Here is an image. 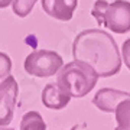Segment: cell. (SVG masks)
Wrapping results in <instances>:
<instances>
[{
    "label": "cell",
    "instance_id": "cell-1",
    "mask_svg": "<svg viewBox=\"0 0 130 130\" xmlns=\"http://www.w3.org/2000/svg\"><path fill=\"white\" fill-rule=\"evenodd\" d=\"M74 59L88 64L100 78L117 75L121 70V54L110 33L101 29H87L72 42Z\"/></svg>",
    "mask_w": 130,
    "mask_h": 130
},
{
    "label": "cell",
    "instance_id": "cell-2",
    "mask_svg": "<svg viewBox=\"0 0 130 130\" xmlns=\"http://www.w3.org/2000/svg\"><path fill=\"white\" fill-rule=\"evenodd\" d=\"M98 78V74L88 64L78 59L62 65L56 72V83L75 98H83L91 93Z\"/></svg>",
    "mask_w": 130,
    "mask_h": 130
},
{
    "label": "cell",
    "instance_id": "cell-3",
    "mask_svg": "<svg viewBox=\"0 0 130 130\" xmlns=\"http://www.w3.org/2000/svg\"><path fill=\"white\" fill-rule=\"evenodd\" d=\"M91 14L98 25L106 26L113 33L130 32V2L114 0L108 3L107 0H95Z\"/></svg>",
    "mask_w": 130,
    "mask_h": 130
},
{
    "label": "cell",
    "instance_id": "cell-4",
    "mask_svg": "<svg viewBox=\"0 0 130 130\" xmlns=\"http://www.w3.org/2000/svg\"><path fill=\"white\" fill-rule=\"evenodd\" d=\"M62 65L64 59L58 52L49 49H36L26 56L23 67L29 75L38 78H48L55 75Z\"/></svg>",
    "mask_w": 130,
    "mask_h": 130
},
{
    "label": "cell",
    "instance_id": "cell-5",
    "mask_svg": "<svg viewBox=\"0 0 130 130\" xmlns=\"http://www.w3.org/2000/svg\"><path fill=\"white\" fill-rule=\"evenodd\" d=\"M18 94L19 85L14 77L9 74L0 83V126H9L12 123Z\"/></svg>",
    "mask_w": 130,
    "mask_h": 130
},
{
    "label": "cell",
    "instance_id": "cell-6",
    "mask_svg": "<svg viewBox=\"0 0 130 130\" xmlns=\"http://www.w3.org/2000/svg\"><path fill=\"white\" fill-rule=\"evenodd\" d=\"M41 5L49 18L68 22L74 16L78 0H41Z\"/></svg>",
    "mask_w": 130,
    "mask_h": 130
},
{
    "label": "cell",
    "instance_id": "cell-7",
    "mask_svg": "<svg viewBox=\"0 0 130 130\" xmlns=\"http://www.w3.org/2000/svg\"><path fill=\"white\" fill-rule=\"evenodd\" d=\"M126 98H130V93L121 91L114 88H101L93 98V104L100 111L104 113H114L117 104Z\"/></svg>",
    "mask_w": 130,
    "mask_h": 130
},
{
    "label": "cell",
    "instance_id": "cell-8",
    "mask_svg": "<svg viewBox=\"0 0 130 130\" xmlns=\"http://www.w3.org/2000/svg\"><path fill=\"white\" fill-rule=\"evenodd\" d=\"M42 104L51 110H62L71 101V95L58 83L46 84L41 95Z\"/></svg>",
    "mask_w": 130,
    "mask_h": 130
},
{
    "label": "cell",
    "instance_id": "cell-9",
    "mask_svg": "<svg viewBox=\"0 0 130 130\" xmlns=\"http://www.w3.org/2000/svg\"><path fill=\"white\" fill-rule=\"evenodd\" d=\"M116 130H130V98H126L117 104L116 110Z\"/></svg>",
    "mask_w": 130,
    "mask_h": 130
},
{
    "label": "cell",
    "instance_id": "cell-10",
    "mask_svg": "<svg viewBox=\"0 0 130 130\" xmlns=\"http://www.w3.org/2000/svg\"><path fill=\"white\" fill-rule=\"evenodd\" d=\"M20 130H46V123L38 111H28L20 120Z\"/></svg>",
    "mask_w": 130,
    "mask_h": 130
},
{
    "label": "cell",
    "instance_id": "cell-11",
    "mask_svg": "<svg viewBox=\"0 0 130 130\" xmlns=\"http://www.w3.org/2000/svg\"><path fill=\"white\" fill-rule=\"evenodd\" d=\"M38 0H13L12 2V9L13 13L18 18H26L33 10Z\"/></svg>",
    "mask_w": 130,
    "mask_h": 130
},
{
    "label": "cell",
    "instance_id": "cell-12",
    "mask_svg": "<svg viewBox=\"0 0 130 130\" xmlns=\"http://www.w3.org/2000/svg\"><path fill=\"white\" fill-rule=\"evenodd\" d=\"M12 71V58L5 52H0V79L6 78Z\"/></svg>",
    "mask_w": 130,
    "mask_h": 130
},
{
    "label": "cell",
    "instance_id": "cell-13",
    "mask_svg": "<svg viewBox=\"0 0 130 130\" xmlns=\"http://www.w3.org/2000/svg\"><path fill=\"white\" fill-rule=\"evenodd\" d=\"M120 54H121V61L124 62V65L127 67V70L130 71V38L123 42Z\"/></svg>",
    "mask_w": 130,
    "mask_h": 130
},
{
    "label": "cell",
    "instance_id": "cell-14",
    "mask_svg": "<svg viewBox=\"0 0 130 130\" xmlns=\"http://www.w3.org/2000/svg\"><path fill=\"white\" fill-rule=\"evenodd\" d=\"M13 0H0V9H6L7 6L12 5Z\"/></svg>",
    "mask_w": 130,
    "mask_h": 130
},
{
    "label": "cell",
    "instance_id": "cell-15",
    "mask_svg": "<svg viewBox=\"0 0 130 130\" xmlns=\"http://www.w3.org/2000/svg\"><path fill=\"white\" fill-rule=\"evenodd\" d=\"M0 130H14L12 127H7V126H0Z\"/></svg>",
    "mask_w": 130,
    "mask_h": 130
},
{
    "label": "cell",
    "instance_id": "cell-16",
    "mask_svg": "<svg viewBox=\"0 0 130 130\" xmlns=\"http://www.w3.org/2000/svg\"><path fill=\"white\" fill-rule=\"evenodd\" d=\"M70 130H77V126H72V127H71Z\"/></svg>",
    "mask_w": 130,
    "mask_h": 130
}]
</instances>
